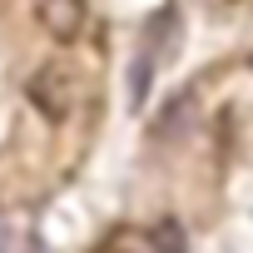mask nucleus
Here are the masks:
<instances>
[{"instance_id": "4", "label": "nucleus", "mask_w": 253, "mask_h": 253, "mask_svg": "<svg viewBox=\"0 0 253 253\" xmlns=\"http://www.w3.org/2000/svg\"><path fill=\"white\" fill-rule=\"evenodd\" d=\"M144 243H149L154 253H189V248H184V223H179V218H159V223H149Z\"/></svg>"}, {"instance_id": "2", "label": "nucleus", "mask_w": 253, "mask_h": 253, "mask_svg": "<svg viewBox=\"0 0 253 253\" xmlns=\"http://www.w3.org/2000/svg\"><path fill=\"white\" fill-rule=\"evenodd\" d=\"M30 99L40 104V114L45 119H65L70 114V99H75V89H70V70L60 65V60H45L35 75H30Z\"/></svg>"}, {"instance_id": "3", "label": "nucleus", "mask_w": 253, "mask_h": 253, "mask_svg": "<svg viewBox=\"0 0 253 253\" xmlns=\"http://www.w3.org/2000/svg\"><path fill=\"white\" fill-rule=\"evenodd\" d=\"M40 25L55 40H75L84 30V0H40Z\"/></svg>"}, {"instance_id": "1", "label": "nucleus", "mask_w": 253, "mask_h": 253, "mask_svg": "<svg viewBox=\"0 0 253 253\" xmlns=\"http://www.w3.org/2000/svg\"><path fill=\"white\" fill-rule=\"evenodd\" d=\"M169 40H174V10H159V20L149 25V35H144V45H139V55H134V70H129V99H134V104L149 99V80H154L159 55H164Z\"/></svg>"}]
</instances>
